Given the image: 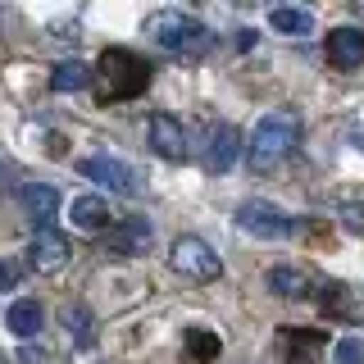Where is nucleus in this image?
<instances>
[{"label": "nucleus", "mask_w": 364, "mask_h": 364, "mask_svg": "<svg viewBox=\"0 0 364 364\" xmlns=\"http://www.w3.org/2000/svg\"><path fill=\"white\" fill-rule=\"evenodd\" d=\"M146 37H151L159 50L182 55V60H200V55L214 46L210 28H205L200 18L182 14V9H155V14L146 18Z\"/></svg>", "instance_id": "1"}, {"label": "nucleus", "mask_w": 364, "mask_h": 364, "mask_svg": "<svg viewBox=\"0 0 364 364\" xmlns=\"http://www.w3.org/2000/svg\"><path fill=\"white\" fill-rule=\"evenodd\" d=\"M151 73L155 68L141 60L136 50L128 46H109L105 55H100V100H132L141 96L146 87H151Z\"/></svg>", "instance_id": "2"}, {"label": "nucleus", "mask_w": 364, "mask_h": 364, "mask_svg": "<svg viewBox=\"0 0 364 364\" xmlns=\"http://www.w3.org/2000/svg\"><path fill=\"white\" fill-rule=\"evenodd\" d=\"M296 132H301V119H296L291 109H273L264 114V119L255 123V132H250V164L264 173V168H273L282 155L296 146Z\"/></svg>", "instance_id": "3"}, {"label": "nucleus", "mask_w": 364, "mask_h": 364, "mask_svg": "<svg viewBox=\"0 0 364 364\" xmlns=\"http://www.w3.org/2000/svg\"><path fill=\"white\" fill-rule=\"evenodd\" d=\"M173 269L182 273L187 282H214L223 273V259L214 255V246L210 242H200V237H178L173 242Z\"/></svg>", "instance_id": "4"}, {"label": "nucleus", "mask_w": 364, "mask_h": 364, "mask_svg": "<svg viewBox=\"0 0 364 364\" xmlns=\"http://www.w3.org/2000/svg\"><path fill=\"white\" fill-rule=\"evenodd\" d=\"M77 173L91 178V182H105V187L119 191V196H136V191H141V178H136L123 159H114V155H87V159H77Z\"/></svg>", "instance_id": "5"}, {"label": "nucleus", "mask_w": 364, "mask_h": 364, "mask_svg": "<svg viewBox=\"0 0 364 364\" xmlns=\"http://www.w3.org/2000/svg\"><path fill=\"white\" fill-rule=\"evenodd\" d=\"M237 223L246 228V232H255V237H287L291 232V219L278 210V205H269V200H246L242 210H237Z\"/></svg>", "instance_id": "6"}, {"label": "nucleus", "mask_w": 364, "mask_h": 364, "mask_svg": "<svg viewBox=\"0 0 364 364\" xmlns=\"http://www.w3.org/2000/svg\"><path fill=\"white\" fill-rule=\"evenodd\" d=\"M151 146L159 159H187L191 146H187V132H182V123L173 119V114H151Z\"/></svg>", "instance_id": "7"}, {"label": "nucleus", "mask_w": 364, "mask_h": 364, "mask_svg": "<svg viewBox=\"0 0 364 364\" xmlns=\"http://www.w3.org/2000/svg\"><path fill=\"white\" fill-rule=\"evenodd\" d=\"M328 64L350 73L364 64V28H333L328 32Z\"/></svg>", "instance_id": "8"}, {"label": "nucleus", "mask_w": 364, "mask_h": 364, "mask_svg": "<svg viewBox=\"0 0 364 364\" xmlns=\"http://www.w3.org/2000/svg\"><path fill=\"white\" fill-rule=\"evenodd\" d=\"M28 259H32L37 273H55V269L68 264V242L55 228H37V237H32V246H28Z\"/></svg>", "instance_id": "9"}, {"label": "nucleus", "mask_w": 364, "mask_h": 364, "mask_svg": "<svg viewBox=\"0 0 364 364\" xmlns=\"http://www.w3.org/2000/svg\"><path fill=\"white\" fill-rule=\"evenodd\" d=\"M151 237H155V228L146 223V219H123L109 232V255H123V259L146 255V250H151Z\"/></svg>", "instance_id": "10"}, {"label": "nucleus", "mask_w": 364, "mask_h": 364, "mask_svg": "<svg viewBox=\"0 0 364 364\" xmlns=\"http://www.w3.org/2000/svg\"><path fill=\"white\" fill-rule=\"evenodd\" d=\"M287 364H318V355L328 350L323 328H287Z\"/></svg>", "instance_id": "11"}, {"label": "nucleus", "mask_w": 364, "mask_h": 364, "mask_svg": "<svg viewBox=\"0 0 364 364\" xmlns=\"http://www.w3.org/2000/svg\"><path fill=\"white\" fill-rule=\"evenodd\" d=\"M232 164H237V128H232V123H219V128H210L205 168H210V173H228Z\"/></svg>", "instance_id": "12"}, {"label": "nucleus", "mask_w": 364, "mask_h": 364, "mask_svg": "<svg viewBox=\"0 0 364 364\" xmlns=\"http://www.w3.org/2000/svg\"><path fill=\"white\" fill-rule=\"evenodd\" d=\"M23 205H28V214L41 228H50L55 210H60V191H55L50 182H28V187H23Z\"/></svg>", "instance_id": "13"}, {"label": "nucleus", "mask_w": 364, "mask_h": 364, "mask_svg": "<svg viewBox=\"0 0 364 364\" xmlns=\"http://www.w3.org/2000/svg\"><path fill=\"white\" fill-rule=\"evenodd\" d=\"M269 291L287 296V301H301V296H310V273L296 264H278V269H269Z\"/></svg>", "instance_id": "14"}, {"label": "nucleus", "mask_w": 364, "mask_h": 364, "mask_svg": "<svg viewBox=\"0 0 364 364\" xmlns=\"http://www.w3.org/2000/svg\"><path fill=\"white\" fill-rule=\"evenodd\" d=\"M269 28L282 32V37H310L314 14L310 9H296V5H278V9H269Z\"/></svg>", "instance_id": "15"}, {"label": "nucleus", "mask_w": 364, "mask_h": 364, "mask_svg": "<svg viewBox=\"0 0 364 364\" xmlns=\"http://www.w3.org/2000/svg\"><path fill=\"white\" fill-rule=\"evenodd\" d=\"M68 219H73V228H82V232H100V228L109 223V205L100 196H77L73 210H68Z\"/></svg>", "instance_id": "16"}, {"label": "nucleus", "mask_w": 364, "mask_h": 364, "mask_svg": "<svg viewBox=\"0 0 364 364\" xmlns=\"http://www.w3.org/2000/svg\"><path fill=\"white\" fill-rule=\"evenodd\" d=\"M182 346H187L191 364H210V360H219L223 341H219V333H210V328H187V333H182Z\"/></svg>", "instance_id": "17"}, {"label": "nucleus", "mask_w": 364, "mask_h": 364, "mask_svg": "<svg viewBox=\"0 0 364 364\" xmlns=\"http://www.w3.org/2000/svg\"><path fill=\"white\" fill-rule=\"evenodd\" d=\"M5 328L14 337H23V341L37 337L41 333V305L37 301H14V305H9V314H5Z\"/></svg>", "instance_id": "18"}, {"label": "nucleus", "mask_w": 364, "mask_h": 364, "mask_svg": "<svg viewBox=\"0 0 364 364\" xmlns=\"http://www.w3.org/2000/svg\"><path fill=\"white\" fill-rule=\"evenodd\" d=\"M91 82H96V68L82 64V60H68V64H60L50 73V87L55 91H87Z\"/></svg>", "instance_id": "19"}, {"label": "nucleus", "mask_w": 364, "mask_h": 364, "mask_svg": "<svg viewBox=\"0 0 364 364\" xmlns=\"http://www.w3.org/2000/svg\"><path fill=\"white\" fill-rule=\"evenodd\" d=\"M60 318H64V328H68V337H73L77 350H87L91 341H96V333H91V310H87V305H64Z\"/></svg>", "instance_id": "20"}, {"label": "nucleus", "mask_w": 364, "mask_h": 364, "mask_svg": "<svg viewBox=\"0 0 364 364\" xmlns=\"http://www.w3.org/2000/svg\"><path fill=\"white\" fill-rule=\"evenodd\" d=\"M333 364H364V337H341L333 346Z\"/></svg>", "instance_id": "21"}, {"label": "nucleus", "mask_w": 364, "mask_h": 364, "mask_svg": "<svg viewBox=\"0 0 364 364\" xmlns=\"http://www.w3.org/2000/svg\"><path fill=\"white\" fill-rule=\"evenodd\" d=\"M318 301H323V310H333V314H350V291L341 287V282H328Z\"/></svg>", "instance_id": "22"}, {"label": "nucleus", "mask_w": 364, "mask_h": 364, "mask_svg": "<svg viewBox=\"0 0 364 364\" xmlns=\"http://www.w3.org/2000/svg\"><path fill=\"white\" fill-rule=\"evenodd\" d=\"M18 278H23V264H18V259H0V291L18 287Z\"/></svg>", "instance_id": "23"}, {"label": "nucleus", "mask_w": 364, "mask_h": 364, "mask_svg": "<svg viewBox=\"0 0 364 364\" xmlns=\"http://www.w3.org/2000/svg\"><path fill=\"white\" fill-rule=\"evenodd\" d=\"M18 360H23V364H46V360H50V350H46V346H23Z\"/></svg>", "instance_id": "24"}, {"label": "nucleus", "mask_w": 364, "mask_h": 364, "mask_svg": "<svg viewBox=\"0 0 364 364\" xmlns=\"http://www.w3.org/2000/svg\"><path fill=\"white\" fill-rule=\"evenodd\" d=\"M350 141H355L360 151H364V128H355V132H350Z\"/></svg>", "instance_id": "25"}, {"label": "nucleus", "mask_w": 364, "mask_h": 364, "mask_svg": "<svg viewBox=\"0 0 364 364\" xmlns=\"http://www.w3.org/2000/svg\"><path fill=\"white\" fill-rule=\"evenodd\" d=\"M0 364H5V360H0Z\"/></svg>", "instance_id": "26"}]
</instances>
